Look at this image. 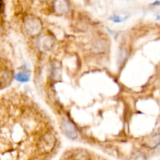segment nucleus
<instances>
[{
	"mask_svg": "<svg viewBox=\"0 0 160 160\" xmlns=\"http://www.w3.org/2000/svg\"><path fill=\"white\" fill-rule=\"evenodd\" d=\"M24 28L26 32L31 36H36L41 32L42 23L38 18L29 17L24 21Z\"/></svg>",
	"mask_w": 160,
	"mask_h": 160,
	"instance_id": "2",
	"label": "nucleus"
},
{
	"mask_svg": "<svg viewBox=\"0 0 160 160\" xmlns=\"http://www.w3.org/2000/svg\"><path fill=\"white\" fill-rule=\"evenodd\" d=\"M56 145L55 136L51 133H46L39 140L38 148L42 153H48L54 148Z\"/></svg>",
	"mask_w": 160,
	"mask_h": 160,
	"instance_id": "1",
	"label": "nucleus"
},
{
	"mask_svg": "<svg viewBox=\"0 0 160 160\" xmlns=\"http://www.w3.org/2000/svg\"><path fill=\"white\" fill-rule=\"evenodd\" d=\"M145 146L150 149H155L160 145V133H156L150 137L145 142Z\"/></svg>",
	"mask_w": 160,
	"mask_h": 160,
	"instance_id": "5",
	"label": "nucleus"
},
{
	"mask_svg": "<svg viewBox=\"0 0 160 160\" xmlns=\"http://www.w3.org/2000/svg\"><path fill=\"white\" fill-rule=\"evenodd\" d=\"M131 160H147V157L143 152H136L131 156Z\"/></svg>",
	"mask_w": 160,
	"mask_h": 160,
	"instance_id": "8",
	"label": "nucleus"
},
{
	"mask_svg": "<svg viewBox=\"0 0 160 160\" xmlns=\"http://www.w3.org/2000/svg\"><path fill=\"white\" fill-rule=\"evenodd\" d=\"M15 78L17 81H20V82H28L29 81V75L26 74L24 73H19L16 74Z\"/></svg>",
	"mask_w": 160,
	"mask_h": 160,
	"instance_id": "7",
	"label": "nucleus"
},
{
	"mask_svg": "<svg viewBox=\"0 0 160 160\" xmlns=\"http://www.w3.org/2000/svg\"><path fill=\"white\" fill-rule=\"evenodd\" d=\"M127 17H120V16H113L112 17H111L110 20H113L114 22H116V23H120V22L123 21V20H126Z\"/></svg>",
	"mask_w": 160,
	"mask_h": 160,
	"instance_id": "9",
	"label": "nucleus"
},
{
	"mask_svg": "<svg viewBox=\"0 0 160 160\" xmlns=\"http://www.w3.org/2000/svg\"><path fill=\"white\" fill-rule=\"evenodd\" d=\"M61 129H62L63 134L67 136L68 138L76 139L78 138V130L73 123L68 120H62L61 124Z\"/></svg>",
	"mask_w": 160,
	"mask_h": 160,
	"instance_id": "3",
	"label": "nucleus"
},
{
	"mask_svg": "<svg viewBox=\"0 0 160 160\" xmlns=\"http://www.w3.org/2000/svg\"><path fill=\"white\" fill-rule=\"evenodd\" d=\"M152 5H155V6H157V5H160V2H156L152 3Z\"/></svg>",
	"mask_w": 160,
	"mask_h": 160,
	"instance_id": "10",
	"label": "nucleus"
},
{
	"mask_svg": "<svg viewBox=\"0 0 160 160\" xmlns=\"http://www.w3.org/2000/svg\"><path fill=\"white\" fill-rule=\"evenodd\" d=\"M68 3L66 1H56L53 2V8L57 13H65L68 10Z\"/></svg>",
	"mask_w": 160,
	"mask_h": 160,
	"instance_id": "6",
	"label": "nucleus"
},
{
	"mask_svg": "<svg viewBox=\"0 0 160 160\" xmlns=\"http://www.w3.org/2000/svg\"><path fill=\"white\" fill-rule=\"evenodd\" d=\"M38 45L42 51H49L52 48L53 45H54V41L50 36L44 35L39 38Z\"/></svg>",
	"mask_w": 160,
	"mask_h": 160,
	"instance_id": "4",
	"label": "nucleus"
}]
</instances>
